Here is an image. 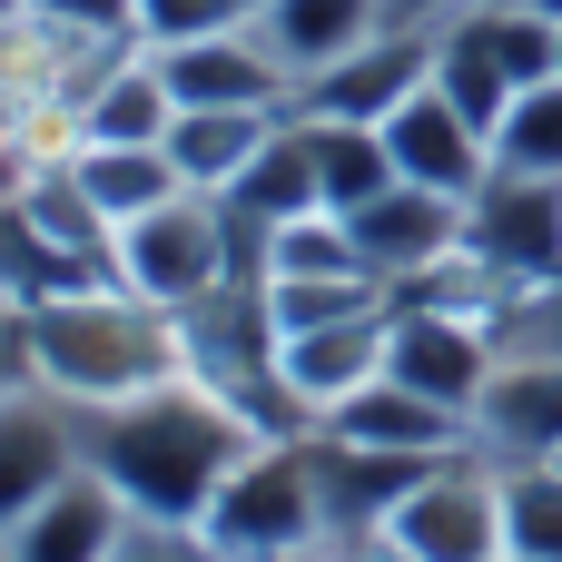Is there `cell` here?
Instances as JSON below:
<instances>
[{"instance_id":"cell-15","label":"cell","mask_w":562,"mask_h":562,"mask_svg":"<svg viewBox=\"0 0 562 562\" xmlns=\"http://www.w3.org/2000/svg\"><path fill=\"white\" fill-rule=\"evenodd\" d=\"M168 128H178V89L148 49H119L69 109V148H168Z\"/></svg>"},{"instance_id":"cell-35","label":"cell","mask_w":562,"mask_h":562,"mask_svg":"<svg viewBox=\"0 0 562 562\" xmlns=\"http://www.w3.org/2000/svg\"><path fill=\"white\" fill-rule=\"evenodd\" d=\"M533 10H543V20H562V0H533Z\"/></svg>"},{"instance_id":"cell-5","label":"cell","mask_w":562,"mask_h":562,"mask_svg":"<svg viewBox=\"0 0 562 562\" xmlns=\"http://www.w3.org/2000/svg\"><path fill=\"white\" fill-rule=\"evenodd\" d=\"M385 543L415 562H504V464H484L474 445L425 464V484L385 514Z\"/></svg>"},{"instance_id":"cell-18","label":"cell","mask_w":562,"mask_h":562,"mask_svg":"<svg viewBox=\"0 0 562 562\" xmlns=\"http://www.w3.org/2000/svg\"><path fill=\"white\" fill-rule=\"evenodd\" d=\"M385 20H395L385 0H267V10H257V40H267V49L296 69V89H306V79H326L336 59H356Z\"/></svg>"},{"instance_id":"cell-34","label":"cell","mask_w":562,"mask_h":562,"mask_svg":"<svg viewBox=\"0 0 562 562\" xmlns=\"http://www.w3.org/2000/svg\"><path fill=\"white\" fill-rule=\"evenodd\" d=\"M267 562H346V543L326 533V543H296V553H267Z\"/></svg>"},{"instance_id":"cell-27","label":"cell","mask_w":562,"mask_h":562,"mask_svg":"<svg viewBox=\"0 0 562 562\" xmlns=\"http://www.w3.org/2000/svg\"><path fill=\"white\" fill-rule=\"evenodd\" d=\"M237 20H257L247 0H138V49H188V40H217V30H237Z\"/></svg>"},{"instance_id":"cell-20","label":"cell","mask_w":562,"mask_h":562,"mask_svg":"<svg viewBox=\"0 0 562 562\" xmlns=\"http://www.w3.org/2000/svg\"><path fill=\"white\" fill-rule=\"evenodd\" d=\"M296 119V109H286ZM306 128V168H316V198L336 207V217H356V207H375L385 188H395V158H385V128H356V119H296Z\"/></svg>"},{"instance_id":"cell-9","label":"cell","mask_w":562,"mask_h":562,"mask_svg":"<svg viewBox=\"0 0 562 562\" xmlns=\"http://www.w3.org/2000/svg\"><path fill=\"white\" fill-rule=\"evenodd\" d=\"M385 326H395V296L346 316V326H306V336H277V385L296 395L306 425H326L336 405H356L366 385H385Z\"/></svg>"},{"instance_id":"cell-14","label":"cell","mask_w":562,"mask_h":562,"mask_svg":"<svg viewBox=\"0 0 562 562\" xmlns=\"http://www.w3.org/2000/svg\"><path fill=\"white\" fill-rule=\"evenodd\" d=\"M385 158H395V178H415V188H435V198H474V188L494 178V138H484L435 79L385 119Z\"/></svg>"},{"instance_id":"cell-12","label":"cell","mask_w":562,"mask_h":562,"mask_svg":"<svg viewBox=\"0 0 562 562\" xmlns=\"http://www.w3.org/2000/svg\"><path fill=\"white\" fill-rule=\"evenodd\" d=\"M79 464H89V454H79V405H59L49 385H10V395H0V533H10L40 494H59Z\"/></svg>"},{"instance_id":"cell-39","label":"cell","mask_w":562,"mask_h":562,"mask_svg":"<svg viewBox=\"0 0 562 562\" xmlns=\"http://www.w3.org/2000/svg\"><path fill=\"white\" fill-rule=\"evenodd\" d=\"M0 562H10V543H0Z\"/></svg>"},{"instance_id":"cell-29","label":"cell","mask_w":562,"mask_h":562,"mask_svg":"<svg viewBox=\"0 0 562 562\" xmlns=\"http://www.w3.org/2000/svg\"><path fill=\"white\" fill-rule=\"evenodd\" d=\"M504 356H562V277L514 296V316H504Z\"/></svg>"},{"instance_id":"cell-31","label":"cell","mask_w":562,"mask_h":562,"mask_svg":"<svg viewBox=\"0 0 562 562\" xmlns=\"http://www.w3.org/2000/svg\"><path fill=\"white\" fill-rule=\"evenodd\" d=\"M109 562H198V533H168V524H128V543Z\"/></svg>"},{"instance_id":"cell-25","label":"cell","mask_w":562,"mask_h":562,"mask_svg":"<svg viewBox=\"0 0 562 562\" xmlns=\"http://www.w3.org/2000/svg\"><path fill=\"white\" fill-rule=\"evenodd\" d=\"M504 562H562V464L504 474Z\"/></svg>"},{"instance_id":"cell-32","label":"cell","mask_w":562,"mask_h":562,"mask_svg":"<svg viewBox=\"0 0 562 562\" xmlns=\"http://www.w3.org/2000/svg\"><path fill=\"white\" fill-rule=\"evenodd\" d=\"M10 385H30V366H20V326H10V306H0V395Z\"/></svg>"},{"instance_id":"cell-28","label":"cell","mask_w":562,"mask_h":562,"mask_svg":"<svg viewBox=\"0 0 562 562\" xmlns=\"http://www.w3.org/2000/svg\"><path fill=\"white\" fill-rule=\"evenodd\" d=\"M20 20H49L69 40H138V0H20Z\"/></svg>"},{"instance_id":"cell-40","label":"cell","mask_w":562,"mask_h":562,"mask_svg":"<svg viewBox=\"0 0 562 562\" xmlns=\"http://www.w3.org/2000/svg\"><path fill=\"white\" fill-rule=\"evenodd\" d=\"M553 79H562V59H553Z\"/></svg>"},{"instance_id":"cell-33","label":"cell","mask_w":562,"mask_h":562,"mask_svg":"<svg viewBox=\"0 0 562 562\" xmlns=\"http://www.w3.org/2000/svg\"><path fill=\"white\" fill-rule=\"evenodd\" d=\"M346 562H415V553H395L385 533H356V543H346Z\"/></svg>"},{"instance_id":"cell-7","label":"cell","mask_w":562,"mask_h":562,"mask_svg":"<svg viewBox=\"0 0 562 562\" xmlns=\"http://www.w3.org/2000/svg\"><path fill=\"white\" fill-rule=\"evenodd\" d=\"M464 247H474L484 267H504L514 286H553L562 277V178L494 168V178L464 198Z\"/></svg>"},{"instance_id":"cell-26","label":"cell","mask_w":562,"mask_h":562,"mask_svg":"<svg viewBox=\"0 0 562 562\" xmlns=\"http://www.w3.org/2000/svg\"><path fill=\"white\" fill-rule=\"evenodd\" d=\"M494 168H524V178H562V79H533L504 128H494Z\"/></svg>"},{"instance_id":"cell-23","label":"cell","mask_w":562,"mask_h":562,"mask_svg":"<svg viewBox=\"0 0 562 562\" xmlns=\"http://www.w3.org/2000/svg\"><path fill=\"white\" fill-rule=\"evenodd\" d=\"M267 277H375V267H366L356 227L336 207H316V217H286L277 237H257V286Z\"/></svg>"},{"instance_id":"cell-22","label":"cell","mask_w":562,"mask_h":562,"mask_svg":"<svg viewBox=\"0 0 562 562\" xmlns=\"http://www.w3.org/2000/svg\"><path fill=\"white\" fill-rule=\"evenodd\" d=\"M217 207H227V217H237L247 237H277L286 217H316L326 198H316V168H306V128L286 119V128H277V138L257 148V168H247V178H237V188H227Z\"/></svg>"},{"instance_id":"cell-16","label":"cell","mask_w":562,"mask_h":562,"mask_svg":"<svg viewBox=\"0 0 562 562\" xmlns=\"http://www.w3.org/2000/svg\"><path fill=\"white\" fill-rule=\"evenodd\" d=\"M128 524H138V514L79 464V474H69L59 494H40L0 543H10V562H109L119 543H128Z\"/></svg>"},{"instance_id":"cell-13","label":"cell","mask_w":562,"mask_h":562,"mask_svg":"<svg viewBox=\"0 0 562 562\" xmlns=\"http://www.w3.org/2000/svg\"><path fill=\"white\" fill-rule=\"evenodd\" d=\"M356 227V247H366V267H375V286L395 296V286H415V277H435L454 247H464V198H435V188H415V178H395L375 207H356L346 217Z\"/></svg>"},{"instance_id":"cell-36","label":"cell","mask_w":562,"mask_h":562,"mask_svg":"<svg viewBox=\"0 0 562 562\" xmlns=\"http://www.w3.org/2000/svg\"><path fill=\"white\" fill-rule=\"evenodd\" d=\"M198 562H237V553H207V543H198Z\"/></svg>"},{"instance_id":"cell-10","label":"cell","mask_w":562,"mask_h":562,"mask_svg":"<svg viewBox=\"0 0 562 562\" xmlns=\"http://www.w3.org/2000/svg\"><path fill=\"white\" fill-rule=\"evenodd\" d=\"M464 435H474V454L504 464V474H514V464H553L562 454V356H504L494 385L474 395Z\"/></svg>"},{"instance_id":"cell-4","label":"cell","mask_w":562,"mask_h":562,"mask_svg":"<svg viewBox=\"0 0 562 562\" xmlns=\"http://www.w3.org/2000/svg\"><path fill=\"white\" fill-rule=\"evenodd\" d=\"M326 484H316V435H267L227 494L207 504L198 543L207 553H237V562H267V553H296V543H326Z\"/></svg>"},{"instance_id":"cell-8","label":"cell","mask_w":562,"mask_h":562,"mask_svg":"<svg viewBox=\"0 0 562 562\" xmlns=\"http://www.w3.org/2000/svg\"><path fill=\"white\" fill-rule=\"evenodd\" d=\"M425 79H435V30L385 20L356 59H336L326 79H306V89H296V119H356V128H385Z\"/></svg>"},{"instance_id":"cell-2","label":"cell","mask_w":562,"mask_h":562,"mask_svg":"<svg viewBox=\"0 0 562 562\" xmlns=\"http://www.w3.org/2000/svg\"><path fill=\"white\" fill-rule=\"evenodd\" d=\"M20 326V366L30 385H49L59 405H128L148 385H178L188 375V346H178V316L128 296L119 277H89V286H59V296H30L10 306Z\"/></svg>"},{"instance_id":"cell-30","label":"cell","mask_w":562,"mask_h":562,"mask_svg":"<svg viewBox=\"0 0 562 562\" xmlns=\"http://www.w3.org/2000/svg\"><path fill=\"white\" fill-rule=\"evenodd\" d=\"M49 168H59V148H49L40 128H10V138H0V217L30 207V188H40Z\"/></svg>"},{"instance_id":"cell-41","label":"cell","mask_w":562,"mask_h":562,"mask_svg":"<svg viewBox=\"0 0 562 562\" xmlns=\"http://www.w3.org/2000/svg\"><path fill=\"white\" fill-rule=\"evenodd\" d=\"M553 464H562V454H553Z\"/></svg>"},{"instance_id":"cell-38","label":"cell","mask_w":562,"mask_h":562,"mask_svg":"<svg viewBox=\"0 0 562 562\" xmlns=\"http://www.w3.org/2000/svg\"><path fill=\"white\" fill-rule=\"evenodd\" d=\"M247 10H267V0H247Z\"/></svg>"},{"instance_id":"cell-11","label":"cell","mask_w":562,"mask_h":562,"mask_svg":"<svg viewBox=\"0 0 562 562\" xmlns=\"http://www.w3.org/2000/svg\"><path fill=\"white\" fill-rule=\"evenodd\" d=\"M178 89V109H296V69L257 40V20L217 30V40H188V49H148Z\"/></svg>"},{"instance_id":"cell-6","label":"cell","mask_w":562,"mask_h":562,"mask_svg":"<svg viewBox=\"0 0 562 562\" xmlns=\"http://www.w3.org/2000/svg\"><path fill=\"white\" fill-rule=\"evenodd\" d=\"M494 366H504V336H494L484 316L405 306V296H395V326H385V375H395V385H415L425 405L474 415V395L494 385Z\"/></svg>"},{"instance_id":"cell-19","label":"cell","mask_w":562,"mask_h":562,"mask_svg":"<svg viewBox=\"0 0 562 562\" xmlns=\"http://www.w3.org/2000/svg\"><path fill=\"white\" fill-rule=\"evenodd\" d=\"M286 128V109H178V128H168V168L198 188V198H227L247 168H257V148Z\"/></svg>"},{"instance_id":"cell-24","label":"cell","mask_w":562,"mask_h":562,"mask_svg":"<svg viewBox=\"0 0 562 562\" xmlns=\"http://www.w3.org/2000/svg\"><path fill=\"white\" fill-rule=\"evenodd\" d=\"M257 306H267L277 336H306V326H346V316L385 306V286H375V277H267Z\"/></svg>"},{"instance_id":"cell-21","label":"cell","mask_w":562,"mask_h":562,"mask_svg":"<svg viewBox=\"0 0 562 562\" xmlns=\"http://www.w3.org/2000/svg\"><path fill=\"white\" fill-rule=\"evenodd\" d=\"M59 168H69V188H79L109 227H138L148 207H168V198L188 188V178L168 168V148H69Z\"/></svg>"},{"instance_id":"cell-1","label":"cell","mask_w":562,"mask_h":562,"mask_svg":"<svg viewBox=\"0 0 562 562\" xmlns=\"http://www.w3.org/2000/svg\"><path fill=\"white\" fill-rule=\"evenodd\" d=\"M257 445H267L257 415H247L237 395L198 385V375L79 415V454H89V474H99L138 524H168V533H198L207 504L227 494V474H237Z\"/></svg>"},{"instance_id":"cell-17","label":"cell","mask_w":562,"mask_h":562,"mask_svg":"<svg viewBox=\"0 0 562 562\" xmlns=\"http://www.w3.org/2000/svg\"><path fill=\"white\" fill-rule=\"evenodd\" d=\"M316 435H336V445H366V454H425V464L474 445L454 405H425V395H415V385H395V375H385V385H366L356 405H336Z\"/></svg>"},{"instance_id":"cell-37","label":"cell","mask_w":562,"mask_h":562,"mask_svg":"<svg viewBox=\"0 0 562 562\" xmlns=\"http://www.w3.org/2000/svg\"><path fill=\"white\" fill-rule=\"evenodd\" d=\"M10 10H20V0H0V20H10Z\"/></svg>"},{"instance_id":"cell-3","label":"cell","mask_w":562,"mask_h":562,"mask_svg":"<svg viewBox=\"0 0 562 562\" xmlns=\"http://www.w3.org/2000/svg\"><path fill=\"white\" fill-rule=\"evenodd\" d=\"M109 277H119L128 296L188 316V306H207V296H227V286H257V237H247L217 198L178 188L168 207H148L138 227H119Z\"/></svg>"}]
</instances>
